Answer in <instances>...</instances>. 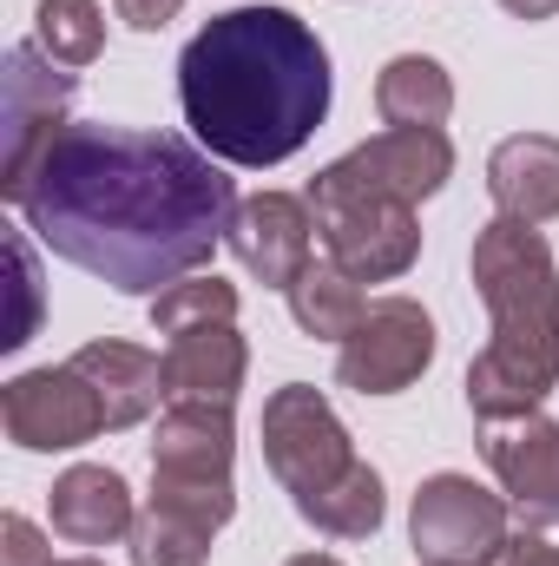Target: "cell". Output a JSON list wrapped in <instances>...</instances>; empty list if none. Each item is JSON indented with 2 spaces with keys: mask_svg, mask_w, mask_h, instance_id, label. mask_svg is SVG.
<instances>
[{
  "mask_svg": "<svg viewBox=\"0 0 559 566\" xmlns=\"http://www.w3.org/2000/svg\"><path fill=\"white\" fill-rule=\"evenodd\" d=\"M0 86H7V113H0V126H7L0 191H13V185L40 165V151L73 126V119H66L73 73H60V60L40 53V40H20V46H7V73H0Z\"/></svg>",
  "mask_w": 559,
  "mask_h": 566,
  "instance_id": "obj_11",
  "label": "cell"
},
{
  "mask_svg": "<svg viewBox=\"0 0 559 566\" xmlns=\"http://www.w3.org/2000/svg\"><path fill=\"white\" fill-rule=\"evenodd\" d=\"M487 191L500 218L547 224L559 218V139L553 133H514L487 151Z\"/></svg>",
  "mask_w": 559,
  "mask_h": 566,
  "instance_id": "obj_17",
  "label": "cell"
},
{
  "mask_svg": "<svg viewBox=\"0 0 559 566\" xmlns=\"http://www.w3.org/2000/svg\"><path fill=\"white\" fill-rule=\"evenodd\" d=\"M13 271H20V316H13V329L0 336V349H20L27 336H33V303H40V271H33V244L13 231Z\"/></svg>",
  "mask_w": 559,
  "mask_h": 566,
  "instance_id": "obj_25",
  "label": "cell"
},
{
  "mask_svg": "<svg viewBox=\"0 0 559 566\" xmlns=\"http://www.w3.org/2000/svg\"><path fill=\"white\" fill-rule=\"evenodd\" d=\"M296 514H303L316 534H329V541H369V534L382 527V514H389V494H382V474H376L369 461H356L336 488L309 494Z\"/></svg>",
  "mask_w": 559,
  "mask_h": 566,
  "instance_id": "obj_20",
  "label": "cell"
},
{
  "mask_svg": "<svg viewBox=\"0 0 559 566\" xmlns=\"http://www.w3.org/2000/svg\"><path fill=\"white\" fill-rule=\"evenodd\" d=\"M53 566H106V560H93V554H80V560H53Z\"/></svg>",
  "mask_w": 559,
  "mask_h": 566,
  "instance_id": "obj_30",
  "label": "cell"
},
{
  "mask_svg": "<svg viewBox=\"0 0 559 566\" xmlns=\"http://www.w3.org/2000/svg\"><path fill=\"white\" fill-rule=\"evenodd\" d=\"M283 566H342V560H329V554H296V560H283Z\"/></svg>",
  "mask_w": 559,
  "mask_h": 566,
  "instance_id": "obj_29",
  "label": "cell"
},
{
  "mask_svg": "<svg viewBox=\"0 0 559 566\" xmlns=\"http://www.w3.org/2000/svg\"><path fill=\"white\" fill-rule=\"evenodd\" d=\"M224 244L264 290H289L316 264V211L296 191H257V198L238 205Z\"/></svg>",
  "mask_w": 559,
  "mask_h": 566,
  "instance_id": "obj_13",
  "label": "cell"
},
{
  "mask_svg": "<svg viewBox=\"0 0 559 566\" xmlns=\"http://www.w3.org/2000/svg\"><path fill=\"white\" fill-rule=\"evenodd\" d=\"M198 323H238V283H224L218 271H198V277H178L171 290L151 296V329L158 336H178V329H198Z\"/></svg>",
  "mask_w": 559,
  "mask_h": 566,
  "instance_id": "obj_23",
  "label": "cell"
},
{
  "mask_svg": "<svg viewBox=\"0 0 559 566\" xmlns=\"http://www.w3.org/2000/svg\"><path fill=\"white\" fill-rule=\"evenodd\" d=\"M264 468L277 474L289 507H303L309 494L336 488L356 468V441H349V428L329 409L323 389H309V382L271 389V402H264Z\"/></svg>",
  "mask_w": 559,
  "mask_h": 566,
  "instance_id": "obj_6",
  "label": "cell"
},
{
  "mask_svg": "<svg viewBox=\"0 0 559 566\" xmlns=\"http://www.w3.org/2000/svg\"><path fill=\"white\" fill-rule=\"evenodd\" d=\"M376 113L389 126H447L454 113V80L441 60L428 53H395L382 73H376Z\"/></svg>",
  "mask_w": 559,
  "mask_h": 566,
  "instance_id": "obj_18",
  "label": "cell"
},
{
  "mask_svg": "<svg viewBox=\"0 0 559 566\" xmlns=\"http://www.w3.org/2000/svg\"><path fill=\"white\" fill-rule=\"evenodd\" d=\"M474 290L487 303V349L467 363L474 422L534 416L559 389V264L540 224L487 218L467 251Z\"/></svg>",
  "mask_w": 559,
  "mask_h": 566,
  "instance_id": "obj_3",
  "label": "cell"
},
{
  "mask_svg": "<svg viewBox=\"0 0 559 566\" xmlns=\"http://www.w3.org/2000/svg\"><path fill=\"white\" fill-rule=\"evenodd\" d=\"M434 363V316L415 296H382L336 356V382L356 396H402Z\"/></svg>",
  "mask_w": 559,
  "mask_h": 566,
  "instance_id": "obj_8",
  "label": "cell"
},
{
  "mask_svg": "<svg viewBox=\"0 0 559 566\" xmlns=\"http://www.w3.org/2000/svg\"><path fill=\"white\" fill-rule=\"evenodd\" d=\"M73 369L93 382L106 428H139L145 416L165 409V356H151L139 343H119V336H99L73 356Z\"/></svg>",
  "mask_w": 559,
  "mask_h": 566,
  "instance_id": "obj_16",
  "label": "cell"
},
{
  "mask_svg": "<svg viewBox=\"0 0 559 566\" xmlns=\"http://www.w3.org/2000/svg\"><path fill=\"white\" fill-rule=\"evenodd\" d=\"M178 106L211 158L271 171L329 119V46L289 7H231L178 53Z\"/></svg>",
  "mask_w": 559,
  "mask_h": 566,
  "instance_id": "obj_2",
  "label": "cell"
},
{
  "mask_svg": "<svg viewBox=\"0 0 559 566\" xmlns=\"http://www.w3.org/2000/svg\"><path fill=\"white\" fill-rule=\"evenodd\" d=\"M454 178V139L441 126H389L376 139L349 145L309 178V205H349V198H382V205H421Z\"/></svg>",
  "mask_w": 559,
  "mask_h": 566,
  "instance_id": "obj_5",
  "label": "cell"
},
{
  "mask_svg": "<svg viewBox=\"0 0 559 566\" xmlns=\"http://www.w3.org/2000/svg\"><path fill=\"white\" fill-rule=\"evenodd\" d=\"M283 296H289L296 329H303V336H316V343H349V336H356V323L369 316L362 283L349 277V271H336L329 258H323V264H309V271L289 283Z\"/></svg>",
  "mask_w": 559,
  "mask_h": 566,
  "instance_id": "obj_19",
  "label": "cell"
},
{
  "mask_svg": "<svg viewBox=\"0 0 559 566\" xmlns=\"http://www.w3.org/2000/svg\"><path fill=\"white\" fill-rule=\"evenodd\" d=\"M231 461H238L231 402H165L151 428V494L145 501L178 507L218 534L238 514Z\"/></svg>",
  "mask_w": 559,
  "mask_h": 566,
  "instance_id": "obj_4",
  "label": "cell"
},
{
  "mask_svg": "<svg viewBox=\"0 0 559 566\" xmlns=\"http://www.w3.org/2000/svg\"><path fill=\"white\" fill-rule=\"evenodd\" d=\"M113 7H119V20L139 27V33H158V27H171V20L184 13V0H113Z\"/></svg>",
  "mask_w": 559,
  "mask_h": 566,
  "instance_id": "obj_27",
  "label": "cell"
},
{
  "mask_svg": "<svg viewBox=\"0 0 559 566\" xmlns=\"http://www.w3.org/2000/svg\"><path fill=\"white\" fill-rule=\"evenodd\" d=\"M251 343L238 323H198L165 343V402H238Z\"/></svg>",
  "mask_w": 559,
  "mask_h": 566,
  "instance_id": "obj_15",
  "label": "cell"
},
{
  "mask_svg": "<svg viewBox=\"0 0 559 566\" xmlns=\"http://www.w3.org/2000/svg\"><path fill=\"white\" fill-rule=\"evenodd\" d=\"M0 198L53 258L145 303L178 277H198L244 205L211 151L178 133H133L106 119H73Z\"/></svg>",
  "mask_w": 559,
  "mask_h": 566,
  "instance_id": "obj_1",
  "label": "cell"
},
{
  "mask_svg": "<svg viewBox=\"0 0 559 566\" xmlns=\"http://www.w3.org/2000/svg\"><path fill=\"white\" fill-rule=\"evenodd\" d=\"M46 514H53V534L73 541V547H113V541H133V521H139L126 474L106 468V461H80V468H66V474L53 481V494H46Z\"/></svg>",
  "mask_w": 559,
  "mask_h": 566,
  "instance_id": "obj_14",
  "label": "cell"
},
{
  "mask_svg": "<svg viewBox=\"0 0 559 566\" xmlns=\"http://www.w3.org/2000/svg\"><path fill=\"white\" fill-rule=\"evenodd\" d=\"M133 566H204L211 560V527L178 514V507H158L145 501V514L133 521V541H126Z\"/></svg>",
  "mask_w": 559,
  "mask_h": 566,
  "instance_id": "obj_22",
  "label": "cell"
},
{
  "mask_svg": "<svg viewBox=\"0 0 559 566\" xmlns=\"http://www.w3.org/2000/svg\"><path fill=\"white\" fill-rule=\"evenodd\" d=\"M494 566H559V541H547L540 527H527V534L507 541V554H500Z\"/></svg>",
  "mask_w": 559,
  "mask_h": 566,
  "instance_id": "obj_26",
  "label": "cell"
},
{
  "mask_svg": "<svg viewBox=\"0 0 559 566\" xmlns=\"http://www.w3.org/2000/svg\"><path fill=\"white\" fill-rule=\"evenodd\" d=\"M33 40L60 66H93L106 53V13H99V0H40L33 7Z\"/></svg>",
  "mask_w": 559,
  "mask_h": 566,
  "instance_id": "obj_21",
  "label": "cell"
},
{
  "mask_svg": "<svg viewBox=\"0 0 559 566\" xmlns=\"http://www.w3.org/2000/svg\"><path fill=\"white\" fill-rule=\"evenodd\" d=\"M0 566H53L46 534H40L27 514H7V521H0Z\"/></svg>",
  "mask_w": 559,
  "mask_h": 566,
  "instance_id": "obj_24",
  "label": "cell"
},
{
  "mask_svg": "<svg viewBox=\"0 0 559 566\" xmlns=\"http://www.w3.org/2000/svg\"><path fill=\"white\" fill-rule=\"evenodd\" d=\"M481 454H487L507 507L527 527L559 534V422H547L540 409L514 416V422H481Z\"/></svg>",
  "mask_w": 559,
  "mask_h": 566,
  "instance_id": "obj_12",
  "label": "cell"
},
{
  "mask_svg": "<svg viewBox=\"0 0 559 566\" xmlns=\"http://www.w3.org/2000/svg\"><path fill=\"white\" fill-rule=\"evenodd\" d=\"M323 251L336 271L356 283H395L415 271L421 258V224L415 205H382V198H349V205H309Z\"/></svg>",
  "mask_w": 559,
  "mask_h": 566,
  "instance_id": "obj_10",
  "label": "cell"
},
{
  "mask_svg": "<svg viewBox=\"0 0 559 566\" xmlns=\"http://www.w3.org/2000/svg\"><path fill=\"white\" fill-rule=\"evenodd\" d=\"M409 541H415L421 566H494L514 541V507H507V494L447 468L415 488Z\"/></svg>",
  "mask_w": 559,
  "mask_h": 566,
  "instance_id": "obj_7",
  "label": "cell"
},
{
  "mask_svg": "<svg viewBox=\"0 0 559 566\" xmlns=\"http://www.w3.org/2000/svg\"><path fill=\"white\" fill-rule=\"evenodd\" d=\"M500 7H507L514 20H553L559 13V0H500Z\"/></svg>",
  "mask_w": 559,
  "mask_h": 566,
  "instance_id": "obj_28",
  "label": "cell"
},
{
  "mask_svg": "<svg viewBox=\"0 0 559 566\" xmlns=\"http://www.w3.org/2000/svg\"><path fill=\"white\" fill-rule=\"evenodd\" d=\"M0 428L27 454H66V448H86L93 434H106V409H99L93 382L73 363H60V369H27L0 389Z\"/></svg>",
  "mask_w": 559,
  "mask_h": 566,
  "instance_id": "obj_9",
  "label": "cell"
}]
</instances>
